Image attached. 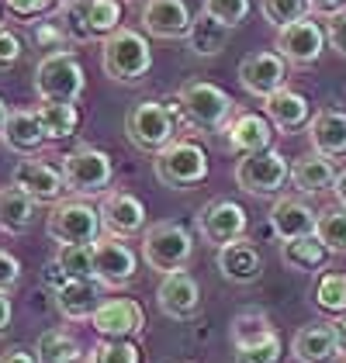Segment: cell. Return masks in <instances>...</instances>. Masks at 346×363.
<instances>
[{
    "instance_id": "1",
    "label": "cell",
    "mask_w": 346,
    "mask_h": 363,
    "mask_svg": "<svg viewBox=\"0 0 346 363\" xmlns=\"http://www.w3.org/2000/svg\"><path fill=\"white\" fill-rule=\"evenodd\" d=\"M101 69L108 80H115L121 86L143 84L145 73L152 69V49H149L143 31L121 25L115 35H108L101 42Z\"/></svg>"
},
{
    "instance_id": "2",
    "label": "cell",
    "mask_w": 346,
    "mask_h": 363,
    "mask_svg": "<svg viewBox=\"0 0 346 363\" xmlns=\"http://www.w3.org/2000/svg\"><path fill=\"white\" fill-rule=\"evenodd\" d=\"M86 90V73L69 49H52L35 66V97L42 104H77Z\"/></svg>"
},
{
    "instance_id": "3",
    "label": "cell",
    "mask_w": 346,
    "mask_h": 363,
    "mask_svg": "<svg viewBox=\"0 0 346 363\" xmlns=\"http://www.w3.org/2000/svg\"><path fill=\"white\" fill-rule=\"evenodd\" d=\"M125 135L139 152H163L180 135V108L160 101H139L125 118Z\"/></svg>"
},
{
    "instance_id": "4",
    "label": "cell",
    "mask_w": 346,
    "mask_h": 363,
    "mask_svg": "<svg viewBox=\"0 0 346 363\" xmlns=\"http://www.w3.org/2000/svg\"><path fill=\"white\" fill-rule=\"evenodd\" d=\"M177 108L194 128L222 132V128H229L235 101L229 97V90H222L211 80H187L177 90Z\"/></svg>"
},
{
    "instance_id": "5",
    "label": "cell",
    "mask_w": 346,
    "mask_h": 363,
    "mask_svg": "<svg viewBox=\"0 0 346 363\" xmlns=\"http://www.w3.org/2000/svg\"><path fill=\"white\" fill-rule=\"evenodd\" d=\"M194 256V235L180 222H156L143 232V259L156 274H180Z\"/></svg>"
},
{
    "instance_id": "6",
    "label": "cell",
    "mask_w": 346,
    "mask_h": 363,
    "mask_svg": "<svg viewBox=\"0 0 346 363\" xmlns=\"http://www.w3.org/2000/svg\"><path fill=\"white\" fill-rule=\"evenodd\" d=\"M152 173L170 191H191L208 180V152L198 142L177 139L163 152L152 156Z\"/></svg>"
},
{
    "instance_id": "7",
    "label": "cell",
    "mask_w": 346,
    "mask_h": 363,
    "mask_svg": "<svg viewBox=\"0 0 346 363\" xmlns=\"http://www.w3.org/2000/svg\"><path fill=\"white\" fill-rule=\"evenodd\" d=\"M101 228H104L101 211L80 197L52 204V211L45 218V235L59 246H94L101 239Z\"/></svg>"
},
{
    "instance_id": "8",
    "label": "cell",
    "mask_w": 346,
    "mask_h": 363,
    "mask_svg": "<svg viewBox=\"0 0 346 363\" xmlns=\"http://www.w3.org/2000/svg\"><path fill=\"white\" fill-rule=\"evenodd\" d=\"M62 180H66V191L77 197H104L111 180H115V163L104 149H94V145H80L73 149L69 156H62Z\"/></svg>"
},
{
    "instance_id": "9",
    "label": "cell",
    "mask_w": 346,
    "mask_h": 363,
    "mask_svg": "<svg viewBox=\"0 0 346 363\" xmlns=\"http://www.w3.org/2000/svg\"><path fill=\"white\" fill-rule=\"evenodd\" d=\"M288 180H291L288 160H284L274 145L263 149V152H253V156H242V160L235 163V187L253 197L281 194Z\"/></svg>"
},
{
    "instance_id": "10",
    "label": "cell",
    "mask_w": 346,
    "mask_h": 363,
    "mask_svg": "<svg viewBox=\"0 0 346 363\" xmlns=\"http://www.w3.org/2000/svg\"><path fill=\"white\" fill-rule=\"evenodd\" d=\"M246 208L235 204L229 197H215L208 201L201 211H198V232H201V242L208 246H229L235 239H246Z\"/></svg>"
},
{
    "instance_id": "11",
    "label": "cell",
    "mask_w": 346,
    "mask_h": 363,
    "mask_svg": "<svg viewBox=\"0 0 346 363\" xmlns=\"http://www.w3.org/2000/svg\"><path fill=\"white\" fill-rule=\"evenodd\" d=\"M239 84L250 97H274L277 90L288 86V62L281 52H270V49H257L239 62Z\"/></svg>"
},
{
    "instance_id": "12",
    "label": "cell",
    "mask_w": 346,
    "mask_h": 363,
    "mask_svg": "<svg viewBox=\"0 0 346 363\" xmlns=\"http://www.w3.org/2000/svg\"><path fill=\"white\" fill-rule=\"evenodd\" d=\"M139 277V256L125 239L104 235L94 242V280H101L104 287H128Z\"/></svg>"
},
{
    "instance_id": "13",
    "label": "cell",
    "mask_w": 346,
    "mask_h": 363,
    "mask_svg": "<svg viewBox=\"0 0 346 363\" xmlns=\"http://www.w3.org/2000/svg\"><path fill=\"white\" fill-rule=\"evenodd\" d=\"M325 45H329L325 28L318 21H312V18H301V21L277 31L274 52H281L284 62H291V66H312V62H318Z\"/></svg>"
},
{
    "instance_id": "14",
    "label": "cell",
    "mask_w": 346,
    "mask_h": 363,
    "mask_svg": "<svg viewBox=\"0 0 346 363\" xmlns=\"http://www.w3.org/2000/svg\"><path fill=\"white\" fill-rule=\"evenodd\" d=\"M97 211H101L104 232L115 239H132V235L145 232V208L132 191H108L101 197Z\"/></svg>"
},
{
    "instance_id": "15",
    "label": "cell",
    "mask_w": 346,
    "mask_h": 363,
    "mask_svg": "<svg viewBox=\"0 0 346 363\" xmlns=\"http://www.w3.org/2000/svg\"><path fill=\"white\" fill-rule=\"evenodd\" d=\"M11 184L18 191L35 201V204H59L62 194H66V180H62V169L49 167L42 160H18V167L11 173Z\"/></svg>"
},
{
    "instance_id": "16",
    "label": "cell",
    "mask_w": 346,
    "mask_h": 363,
    "mask_svg": "<svg viewBox=\"0 0 346 363\" xmlns=\"http://www.w3.org/2000/svg\"><path fill=\"white\" fill-rule=\"evenodd\" d=\"M90 329L104 339H135L145 329V315L132 298H108L94 311Z\"/></svg>"
},
{
    "instance_id": "17",
    "label": "cell",
    "mask_w": 346,
    "mask_h": 363,
    "mask_svg": "<svg viewBox=\"0 0 346 363\" xmlns=\"http://www.w3.org/2000/svg\"><path fill=\"white\" fill-rule=\"evenodd\" d=\"M156 301H160V311L173 318V322H191L198 311H201V287L191 274H167L160 291H156Z\"/></svg>"
},
{
    "instance_id": "18",
    "label": "cell",
    "mask_w": 346,
    "mask_h": 363,
    "mask_svg": "<svg viewBox=\"0 0 346 363\" xmlns=\"http://www.w3.org/2000/svg\"><path fill=\"white\" fill-rule=\"evenodd\" d=\"M194 14L184 0H145L143 28L152 38H187Z\"/></svg>"
},
{
    "instance_id": "19",
    "label": "cell",
    "mask_w": 346,
    "mask_h": 363,
    "mask_svg": "<svg viewBox=\"0 0 346 363\" xmlns=\"http://www.w3.org/2000/svg\"><path fill=\"white\" fill-rule=\"evenodd\" d=\"M316 225L318 211H312V204H305L301 197H277L274 208H270V228L281 242L316 235Z\"/></svg>"
},
{
    "instance_id": "20",
    "label": "cell",
    "mask_w": 346,
    "mask_h": 363,
    "mask_svg": "<svg viewBox=\"0 0 346 363\" xmlns=\"http://www.w3.org/2000/svg\"><path fill=\"white\" fill-rule=\"evenodd\" d=\"M291 357L298 363H336L340 353V342H336V329L329 322H312V325H301L294 339H291Z\"/></svg>"
},
{
    "instance_id": "21",
    "label": "cell",
    "mask_w": 346,
    "mask_h": 363,
    "mask_svg": "<svg viewBox=\"0 0 346 363\" xmlns=\"http://www.w3.org/2000/svg\"><path fill=\"white\" fill-rule=\"evenodd\" d=\"M308 139H312V152L325 156V160H343L346 156V111H340V108H322L318 114H312Z\"/></svg>"
},
{
    "instance_id": "22",
    "label": "cell",
    "mask_w": 346,
    "mask_h": 363,
    "mask_svg": "<svg viewBox=\"0 0 346 363\" xmlns=\"http://www.w3.org/2000/svg\"><path fill=\"white\" fill-rule=\"evenodd\" d=\"M274 142V125L267 114L257 111H242L229 121V149L239 152V156H253V152H263L270 149Z\"/></svg>"
},
{
    "instance_id": "23",
    "label": "cell",
    "mask_w": 346,
    "mask_h": 363,
    "mask_svg": "<svg viewBox=\"0 0 346 363\" xmlns=\"http://www.w3.org/2000/svg\"><path fill=\"white\" fill-rule=\"evenodd\" d=\"M263 111L270 118V125H274L277 132H284V135L305 128V125L312 121V104H308V97L298 94V90H291V86L277 90L274 97H267V101H263Z\"/></svg>"
},
{
    "instance_id": "24",
    "label": "cell",
    "mask_w": 346,
    "mask_h": 363,
    "mask_svg": "<svg viewBox=\"0 0 346 363\" xmlns=\"http://www.w3.org/2000/svg\"><path fill=\"white\" fill-rule=\"evenodd\" d=\"M218 274L229 280V284H253L263 274V259L260 250L250 239H235L229 246L218 250Z\"/></svg>"
},
{
    "instance_id": "25",
    "label": "cell",
    "mask_w": 346,
    "mask_h": 363,
    "mask_svg": "<svg viewBox=\"0 0 346 363\" xmlns=\"http://www.w3.org/2000/svg\"><path fill=\"white\" fill-rule=\"evenodd\" d=\"M336 180H340V173L333 167V160H325L318 152H305L291 163V184L301 194H325L336 187Z\"/></svg>"
},
{
    "instance_id": "26",
    "label": "cell",
    "mask_w": 346,
    "mask_h": 363,
    "mask_svg": "<svg viewBox=\"0 0 346 363\" xmlns=\"http://www.w3.org/2000/svg\"><path fill=\"white\" fill-rule=\"evenodd\" d=\"M56 308L69 322H86L101 308V284L94 280H66L56 291Z\"/></svg>"
},
{
    "instance_id": "27",
    "label": "cell",
    "mask_w": 346,
    "mask_h": 363,
    "mask_svg": "<svg viewBox=\"0 0 346 363\" xmlns=\"http://www.w3.org/2000/svg\"><path fill=\"white\" fill-rule=\"evenodd\" d=\"M45 142L49 139H45V132H42L35 111H11L7 128H4V145H7L11 152H18V156L28 160V156H35Z\"/></svg>"
},
{
    "instance_id": "28",
    "label": "cell",
    "mask_w": 346,
    "mask_h": 363,
    "mask_svg": "<svg viewBox=\"0 0 346 363\" xmlns=\"http://www.w3.org/2000/svg\"><path fill=\"white\" fill-rule=\"evenodd\" d=\"M31 225H35V201L25 191H18L14 184L0 187V232L4 235H25Z\"/></svg>"
},
{
    "instance_id": "29",
    "label": "cell",
    "mask_w": 346,
    "mask_h": 363,
    "mask_svg": "<svg viewBox=\"0 0 346 363\" xmlns=\"http://www.w3.org/2000/svg\"><path fill=\"white\" fill-rule=\"evenodd\" d=\"M229 35L232 28H225L222 21H215L211 14H194V25L187 31V45H191V52L198 59H215L225 52V45H229Z\"/></svg>"
},
{
    "instance_id": "30",
    "label": "cell",
    "mask_w": 346,
    "mask_h": 363,
    "mask_svg": "<svg viewBox=\"0 0 346 363\" xmlns=\"http://www.w3.org/2000/svg\"><path fill=\"white\" fill-rule=\"evenodd\" d=\"M35 357L38 363H84V346L66 329H45L35 342Z\"/></svg>"
},
{
    "instance_id": "31",
    "label": "cell",
    "mask_w": 346,
    "mask_h": 363,
    "mask_svg": "<svg viewBox=\"0 0 346 363\" xmlns=\"http://www.w3.org/2000/svg\"><path fill=\"white\" fill-rule=\"evenodd\" d=\"M333 252L318 242V235H305V239H291L281 246V259L284 267L298 270V274H312V270H322L329 263Z\"/></svg>"
},
{
    "instance_id": "32",
    "label": "cell",
    "mask_w": 346,
    "mask_h": 363,
    "mask_svg": "<svg viewBox=\"0 0 346 363\" xmlns=\"http://www.w3.org/2000/svg\"><path fill=\"white\" fill-rule=\"evenodd\" d=\"M52 21L62 31V38L73 42V45L97 42V35L90 31V21H86V0H62L56 7V14H52Z\"/></svg>"
},
{
    "instance_id": "33",
    "label": "cell",
    "mask_w": 346,
    "mask_h": 363,
    "mask_svg": "<svg viewBox=\"0 0 346 363\" xmlns=\"http://www.w3.org/2000/svg\"><path fill=\"white\" fill-rule=\"evenodd\" d=\"M35 118H38V125H42V132H45L49 142L69 139V135L80 128L77 104H38V108H35Z\"/></svg>"
},
{
    "instance_id": "34",
    "label": "cell",
    "mask_w": 346,
    "mask_h": 363,
    "mask_svg": "<svg viewBox=\"0 0 346 363\" xmlns=\"http://www.w3.org/2000/svg\"><path fill=\"white\" fill-rule=\"evenodd\" d=\"M270 335H277V329L270 325L267 311H260V308H246V311H239V315L232 318V346H235V350L267 342Z\"/></svg>"
},
{
    "instance_id": "35",
    "label": "cell",
    "mask_w": 346,
    "mask_h": 363,
    "mask_svg": "<svg viewBox=\"0 0 346 363\" xmlns=\"http://www.w3.org/2000/svg\"><path fill=\"white\" fill-rule=\"evenodd\" d=\"M312 301H316L325 315H343V311H346V274H340V270L322 274V277H318V284H316Z\"/></svg>"
},
{
    "instance_id": "36",
    "label": "cell",
    "mask_w": 346,
    "mask_h": 363,
    "mask_svg": "<svg viewBox=\"0 0 346 363\" xmlns=\"http://www.w3.org/2000/svg\"><path fill=\"white\" fill-rule=\"evenodd\" d=\"M316 235H318V242H322L329 252H346V208L343 204L318 211Z\"/></svg>"
},
{
    "instance_id": "37",
    "label": "cell",
    "mask_w": 346,
    "mask_h": 363,
    "mask_svg": "<svg viewBox=\"0 0 346 363\" xmlns=\"http://www.w3.org/2000/svg\"><path fill=\"white\" fill-rule=\"evenodd\" d=\"M260 11H263L267 25H274L277 31L301 21V18H312L308 0H260Z\"/></svg>"
},
{
    "instance_id": "38",
    "label": "cell",
    "mask_w": 346,
    "mask_h": 363,
    "mask_svg": "<svg viewBox=\"0 0 346 363\" xmlns=\"http://www.w3.org/2000/svg\"><path fill=\"white\" fill-rule=\"evenodd\" d=\"M86 21H90V31L104 42L108 35L121 28V4L118 0H86Z\"/></svg>"
},
{
    "instance_id": "39",
    "label": "cell",
    "mask_w": 346,
    "mask_h": 363,
    "mask_svg": "<svg viewBox=\"0 0 346 363\" xmlns=\"http://www.w3.org/2000/svg\"><path fill=\"white\" fill-rule=\"evenodd\" d=\"M86 363H143V357L132 339H101L97 346H90Z\"/></svg>"
},
{
    "instance_id": "40",
    "label": "cell",
    "mask_w": 346,
    "mask_h": 363,
    "mask_svg": "<svg viewBox=\"0 0 346 363\" xmlns=\"http://www.w3.org/2000/svg\"><path fill=\"white\" fill-rule=\"evenodd\" d=\"M56 259L69 280H94V246H59Z\"/></svg>"
},
{
    "instance_id": "41",
    "label": "cell",
    "mask_w": 346,
    "mask_h": 363,
    "mask_svg": "<svg viewBox=\"0 0 346 363\" xmlns=\"http://www.w3.org/2000/svg\"><path fill=\"white\" fill-rule=\"evenodd\" d=\"M201 11L222 21L225 28H239L250 18V0H201Z\"/></svg>"
},
{
    "instance_id": "42",
    "label": "cell",
    "mask_w": 346,
    "mask_h": 363,
    "mask_svg": "<svg viewBox=\"0 0 346 363\" xmlns=\"http://www.w3.org/2000/svg\"><path fill=\"white\" fill-rule=\"evenodd\" d=\"M281 357H284V342H281V335H270L267 342L246 346V350H235V363H281Z\"/></svg>"
},
{
    "instance_id": "43",
    "label": "cell",
    "mask_w": 346,
    "mask_h": 363,
    "mask_svg": "<svg viewBox=\"0 0 346 363\" xmlns=\"http://www.w3.org/2000/svg\"><path fill=\"white\" fill-rule=\"evenodd\" d=\"M18 284H21V263H18V256L0 250V294H11Z\"/></svg>"
},
{
    "instance_id": "44",
    "label": "cell",
    "mask_w": 346,
    "mask_h": 363,
    "mask_svg": "<svg viewBox=\"0 0 346 363\" xmlns=\"http://www.w3.org/2000/svg\"><path fill=\"white\" fill-rule=\"evenodd\" d=\"M25 56V45H21V38L14 35L11 28H0V69H11V66H18V59Z\"/></svg>"
},
{
    "instance_id": "45",
    "label": "cell",
    "mask_w": 346,
    "mask_h": 363,
    "mask_svg": "<svg viewBox=\"0 0 346 363\" xmlns=\"http://www.w3.org/2000/svg\"><path fill=\"white\" fill-rule=\"evenodd\" d=\"M4 7H7L14 18H38V14L52 11L59 4L56 0H4Z\"/></svg>"
},
{
    "instance_id": "46",
    "label": "cell",
    "mask_w": 346,
    "mask_h": 363,
    "mask_svg": "<svg viewBox=\"0 0 346 363\" xmlns=\"http://www.w3.org/2000/svg\"><path fill=\"white\" fill-rule=\"evenodd\" d=\"M325 38H329V45H333V49L346 59V11H343V14H336V18H329Z\"/></svg>"
},
{
    "instance_id": "47",
    "label": "cell",
    "mask_w": 346,
    "mask_h": 363,
    "mask_svg": "<svg viewBox=\"0 0 346 363\" xmlns=\"http://www.w3.org/2000/svg\"><path fill=\"white\" fill-rule=\"evenodd\" d=\"M66 280L69 277H66V270L59 267V259H49V263H45V270H42V284H45V287H52V294H56Z\"/></svg>"
},
{
    "instance_id": "48",
    "label": "cell",
    "mask_w": 346,
    "mask_h": 363,
    "mask_svg": "<svg viewBox=\"0 0 346 363\" xmlns=\"http://www.w3.org/2000/svg\"><path fill=\"white\" fill-rule=\"evenodd\" d=\"M312 14H322V18H336L346 11V0H308Z\"/></svg>"
},
{
    "instance_id": "49",
    "label": "cell",
    "mask_w": 346,
    "mask_h": 363,
    "mask_svg": "<svg viewBox=\"0 0 346 363\" xmlns=\"http://www.w3.org/2000/svg\"><path fill=\"white\" fill-rule=\"evenodd\" d=\"M0 363H38V357L31 350H25V346H11V350L0 353Z\"/></svg>"
},
{
    "instance_id": "50",
    "label": "cell",
    "mask_w": 346,
    "mask_h": 363,
    "mask_svg": "<svg viewBox=\"0 0 346 363\" xmlns=\"http://www.w3.org/2000/svg\"><path fill=\"white\" fill-rule=\"evenodd\" d=\"M35 42H38V45H56V42H66V38H62V31L56 28V21H49V25H42V28L35 31Z\"/></svg>"
},
{
    "instance_id": "51",
    "label": "cell",
    "mask_w": 346,
    "mask_h": 363,
    "mask_svg": "<svg viewBox=\"0 0 346 363\" xmlns=\"http://www.w3.org/2000/svg\"><path fill=\"white\" fill-rule=\"evenodd\" d=\"M11 318H14L11 298H7V294H0V339H4V335H7V329H11Z\"/></svg>"
},
{
    "instance_id": "52",
    "label": "cell",
    "mask_w": 346,
    "mask_h": 363,
    "mask_svg": "<svg viewBox=\"0 0 346 363\" xmlns=\"http://www.w3.org/2000/svg\"><path fill=\"white\" fill-rule=\"evenodd\" d=\"M333 329H336V342H340V353L346 357V315L340 322H333Z\"/></svg>"
},
{
    "instance_id": "53",
    "label": "cell",
    "mask_w": 346,
    "mask_h": 363,
    "mask_svg": "<svg viewBox=\"0 0 346 363\" xmlns=\"http://www.w3.org/2000/svg\"><path fill=\"white\" fill-rule=\"evenodd\" d=\"M333 191H336V201L346 208V169L340 173V180H336V187H333Z\"/></svg>"
},
{
    "instance_id": "54",
    "label": "cell",
    "mask_w": 346,
    "mask_h": 363,
    "mask_svg": "<svg viewBox=\"0 0 346 363\" xmlns=\"http://www.w3.org/2000/svg\"><path fill=\"white\" fill-rule=\"evenodd\" d=\"M7 118H11V111H7V104H4V97H0V139H4V128H7Z\"/></svg>"
},
{
    "instance_id": "55",
    "label": "cell",
    "mask_w": 346,
    "mask_h": 363,
    "mask_svg": "<svg viewBox=\"0 0 346 363\" xmlns=\"http://www.w3.org/2000/svg\"><path fill=\"white\" fill-rule=\"evenodd\" d=\"M0 28H4V25H0Z\"/></svg>"
}]
</instances>
